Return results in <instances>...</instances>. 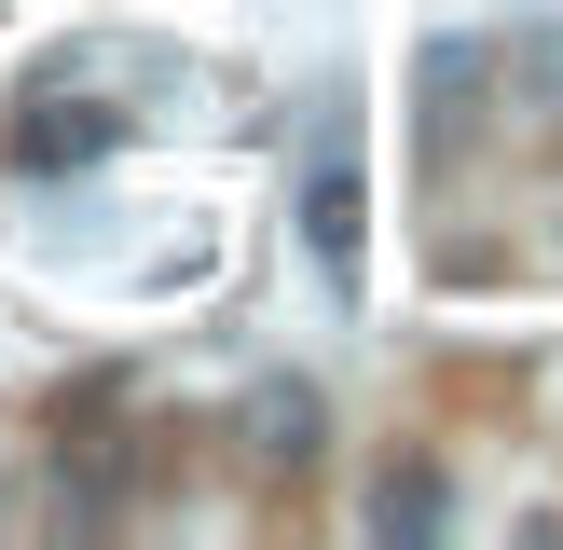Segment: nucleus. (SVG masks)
Returning a JSON list of instances; mask_svg holds the SVG:
<instances>
[{
	"instance_id": "1",
	"label": "nucleus",
	"mask_w": 563,
	"mask_h": 550,
	"mask_svg": "<svg viewBox=\"0 0 563 550\" xmlns=\"http://www.w3.org/2000/svg\"><path fill=\"white\" fill-rule=\"evenodd\" d=\"M110 138H124V124H110L97 97H27L14 124H0V165H97Z\"/></svg>"
},
{
	"instance_id": "4",
	"label": "nucleus",
	"mask_w": 563,
	"mask_h": 550,
	"mask_svg": "<svg viewBox=\"0 0 563 550\" xmlns=\"http://www.w3.org/2000/svg\"><path fill=\"white\" fill-rule=\"evenodd\" d=\"M372 522H385V537H399V522H440V482H427V468H412V482H385Z\"/></svg>"
},
{
	"instance_id": "2",
	"label": "nucleus",
	"mask_w": 563,
	"mask_h": 550,
	"mask_svg": "<svg viewBox=\"0 0 563 550\" xmlns=\"http://www.w3.org/2000/svg\"><path fill=\"white\" fill-rule=\"evenodd\" d=\"M302 248L330 275H357V165L344 152H317V179H302Z\"/></svg>"
},
{
	"instance_id": "3",
	"label": "nucleus",
	"mask_w": 563,
	"mask_h": 550,
	"mask_svg": "<svg viewBox=\"0 0 563 550\" xmlns=\"http://www.w3.org/2000/svg\"><path fill=\"white\" fill-rule=\"evenodd\" d=\"M317 427H330L317 385H262V399H247V454L262 468H317Z\"/></svg>"
}]
</instances>
